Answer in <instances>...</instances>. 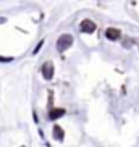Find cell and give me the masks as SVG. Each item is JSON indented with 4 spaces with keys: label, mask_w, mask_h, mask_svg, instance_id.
Instances as JSON below:
<instances>
[{
    "label": "cell",
    "mask_w": 139,
    "mask_h": 147,
    "mask_svg": "<svg viewBox=\"0 0 139 147\" xmlns=\"http://www.w3.org/2000/svg\"><path fill=\"white\" fill-rule=\"evenodd\" d=\"M73 45V36L71 34H61L57 40V49L58 52H65L66 49H70Z\"/></svg>",
    "instance_id": "cell-1"
},
{
    "label": "cell",
    "mask_w": 139,
    "mask_h": 147,
    "mask_svg": "<svg viewBox=\"0 0 139 147\" xmlns=\"http://www.w3.org/2000/svg\"><path fill=\"white\" fill-rule=\"evenodd\" d=\"M13 58L11 57H0V61H11Z\"/></svg>",
    "instance_id": "cell-8"
},
{
    "label": "cell",
    "mask_w": 139,
    "mask_h": 147,
    "mask_svg": "<svg viewBox=\"0 0 139 147\" xmlns=\"http://www.w3.org/2000/svg\"><path fill=\"white\" fill-rule=\"evenodd\" d=\"M52 134H53V138H55L57 141H61V139L65 138V131H63V128H61L60 125H55V126H53Z\"/></svg>",
    "instance_id": "cell-6"
},
{
    "label": "cell",
    "mask_w": 139,
    "mask_h": 147,
    "mask_svg": "<svg viewBox=\"0 0 139 147\" xmlns=\"http://www.w3.org/2000/svg\"><path fill=\"white\" fill-rule=\"evenodd\" d=\"M40 71H42L44 79L50 81V79L53 78V63L52 61H45V63L42 65V68H40Z\"/></svg>",
    "instance_id": "cell-3"
},
{
    "label": "cell",
    "mask_w": 139,
    "mask_h": 147,
    "mask_svg": "<svg viewBox=\"0 0 139 147\" xmlns=\"http://www.w3.org/2000/svg\"><path fill=\"white\" fill-rule=\"evenodd\" d=\"M66 113L65 108H50L49 110V120H58Z\"/></svg>",
    "instance_id": "cell-5"
},
{
    "label": "cell",
    "mask_w": 139,
    "mask_h": 147,
    "mask_svg": "<svg viewBox=\"0 0 139 147\" xmlns=\"http://www.w3.org/2000/svg\"><path fill=\"white\" fill-rule=\"evenodd\" d=\"M42 45H44V39H42V40H40V42H39V44H37V47H36V49H34V50H32V55H36V53L39 52V50H40V47H42Z\"/></svg>",
    "instance_id": "cell-7"
},
{
    "label": "cell",
    "mask_w": 139,
    "mask_h": 147,
    "mask_svg": "<svg viewBox=\"0 0 139 147\" xmlns=\"http://www.w3.org/2000/svg\"><path fill=\"white\" fill-rule=\"evenodd\" d=\"M105 37L109 40H118L121 37V31L118 28H109V29H105Z\"/></svg>",
    "instance_id": "cell-4"
},
{
    "label": "cell",
    "mask_w": 139,
    "mask_h": 147,
    "mask_svg": "<svg viewBox=\"0 0 139 147\" xmlns=\"http://www.w3.org/2000/svg\"><path fill=\"white\" fill-rule=\"evenodd\" d=\"M96 23L92 21V20H83L81 21V24H79V31L83 32V34H91V32H94L96 31Z\"/></svg>",
    "instance_id": "cell-2"
}]
</instances>
